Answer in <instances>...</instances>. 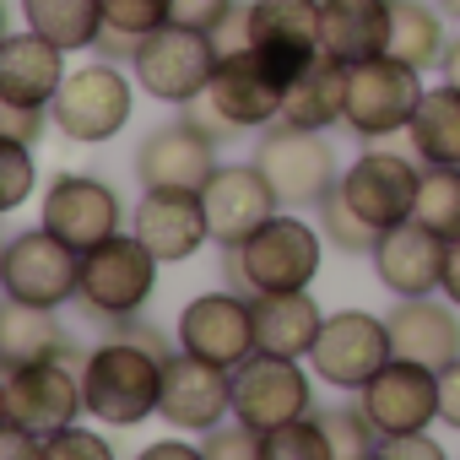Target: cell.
<instances>
[{
    "label": "cell",
    "mask_w": 460,
    "mask_h": 460,
    "mask_svg": "<svg viewBox=\"0 0 460 460\" xmlns=\"http://www.w3.org/2000/svg\"><path fill=\"white\" fill-rule=\"evenodd\" d=\"M22 22L66 55H82L103 39V0H22Z\"/></svg>",
    "instance_id": "cell-30"
},
{
    "label": "cell",
    "mask_w": 460,
    "mask_h": 460,
    "mask_svg": "<svg viewBox=\"0 0 460 460\" xmlns=\"http://www.w3.org/2000/svg\"><path fill=\"white\" fill-rule=\"evenodd\" d=\"M358 406L368 411V422L385 433H428L438 422V374L422 368V363H406V358H390L363 390H358Z\"/></svg>",
    "instance_id": "cell-18"
},
{
    "label": "cell",
    "mask_w": 460,
    "mask_h": 460,
    "mask_svg": "<svg viewBox=\"0 0 460 460\" xmlns=\"http://www.w3.org/2000/svg\"><path fill=\"white\" fill-rule=\"evenodd\" d=\"M44 125H49V109H22V103H12V98H0V136H6V141L39 146Z\"/></svg>",
    "instance_id": "cell-42"
},
{
    "label": "cell",
    "mask_w": 460,
    "mask_h": 460,
    "mask_svg": "<svg viewBox=\"0 0 460 460\" xmlns=\"http://www.w3.org/2000/svg\"><path fill=\"white\" fill-rule=\"evenodd\" d=\"M368 261L390 298H428V293H438V277H444V239L428 234L417 217H406V222L385 227Z\"/></svg>",
    "instance_id": "cell-21"
},
{
    "label": "cell",
    "mask_w": 460,
    "mask_h": 460,
    "mask_svg": "<svg viewBox=\"0 0 460 460\" xmlns=\"http://www.w3.org/2000/svg\"><path fill=\"white\" fill-rule=\"evenodd\" d=\"M438 12H444L449 22H460V0H438Z\"/></svg>",
    "instance_id": "cell-49"
},
{
    "label": "cell",
    "mask_w": 460,
    "mask_h": 460,
    "mask_svg": "<svg viewBox=\"0 0 460 460\" xmlns=\"http://www.w3.org/2000/svg\"><path fill=\"white\" fill-rule=\"evenodd\" d=\"M136 460H206V455H200V444H184V438H157V444H146Z\"/></svg>",
    "instance_id": "cell-45"
},
{
    "label": "cell",
    "mask_w": 460,
    "mask_h": 460,
    "mask_svg": "<svg viewBox=\"0 0 460 460\" xmlns=\"http://www.w3.org/2000/svg\"><path fill=\"white\" fill-rule=\"evenodd\" d=\"M6 33H12V28H6V0H0V39H6Z\"/></svg>",
    "instance_id": "cell-50"
},
{
    "label": "cell",
    "mask_w": 460,
    "mask_h": 460,
    "mask_svg": "<svg viewBox=\"0 0 460 460\" xmlns=\"http://www.w3.org/2000/svg\"><path fill=\"white\" fill-rule=\"evenodd\" d=\"M200 455H206V460H261V433L234 417V422L200 433Z\"/></svg>",
    "instance_id": "cell-39"
},
{
    "label": "cell",
    "mask_w": 460,
    "mask_h": 460,
    "mask_svg": "<svg viewBox=\"0 0 460 460\" xmlns=\"http://www.w3.org/2000/svg\"><path fill=\"white\" fill-rule=\"evenodd\" d=\"M438 82H449V87H460V33L449 39V49H444V60H438Z\"/></svg>",
    "instance_id": "cell-47"
},
{
    "label": "cell",
    "mask_w": 460,
    "mask_h": 460,
    "mask_svg": "<svg viewBox=\"0 0 460 460\" xmlns=\"http://www.w3.org/2000/svg\"><path fill=\"white\" fill-rule=\"evenodd\" d=\"M314 417H320V428H325L336 460H374L379 428L368 422L363 406H325V411H314Z\"/></svg>",
    "instance_id": "cell-35"
},
{
    "label": "cell",
    "mask_w": 460,
    "mask_h": 460,
    "mask_svg": "<svg viewBox=\"0 0 460 460\" xmlns=\"http://www.w3.org/2000/svg\"><path fill=\"white\" fill-rule=\"evenodd\" d=\"M217 173V136L195 125L190 114L157 125L136 146V179L141 190H200Z\"/></svg>",
    "instance_id": "cell-17"
},
{
    "label": "cell",
    "mask_w": 460,
    "mask_h": 460,
    "mask_svg": "<svg viewBox=\"0 0 460 460\" xmlns=\"http://www.w3.org/2000/svg\"><path fill=\"white\" fill-rule=\"evenodd\" d=\"M200 206H206L211 244H222V250L244 244L255 227H266L282 211V200L266 184V173L255 168V157L250 163H217V173L200 184Z\"/></svg>",
    "instance_id": "cell-15"
},
{
    "label": "cell",
    "mask_w": 460,
    "mask_h": 460,
    "mask_svg": "<svg viewBox=\"0 0 460 460\" xmlns=\"http://www.w3.org/2000/svg\"><path fill=\"white\" fill-rule=\"evenodd\" d=\"M255 168L277 190L282 211L320 206L341 184V163H336V146L325 141V130H298V125H282V119L261 130Z\"/></svg>",
    "instance_id": "cell-5"
},
{
    "label": "cell",
    "mask_w": 460,
    "mask_h": 460,
    "mask_svg": "<svg viewBox=\"0 0 460 460\" xmlns=\"http://www.w3.org/2000/svg\"><path fill=\"white\" fill-rule=\"evenodd\" d=\"M157 255L136 239V234H114L103 244H93L82 255V293L76 304L98 320H130L146 309V298L157 293Z\"/></svg>",
    "instance_id": "cell-6"
},
{
    "label": "cell",
    "mask_w": 460,
    "mask_h": 460,
    "mask_svg": "<svg viewBox=\"0 0 460 460\" xmlns=\"http://www.w3.org/2000/svg\"><path fill=\"white\" fill-rule=\"evenodd\" d=\"M411 157H422L428 168H460V87L438 82L422 93L411 125H406Z\"/></svg>",
    "instance_id": "cell-29"
},
{
    "label": "cell",
    "mask_w": 460,
    "mask_h": 460,
    "mask_svg": "<svg viewBox=\"0 0 460 460\" xmlns=\"http://www.w3.org/2000/svg\"><path fill=\"white\" fill-rule=\"evenodd\" d=\"M0 374H6V368H0ZM12 422V395H6V379H0V428H6Z\"/></svg>",
    "instance_id": "cell-48"
},
{
    "label": "cell",
    "mask_w": 460,
    "mask_h": 460,
    "mask_svg": "<svg viewBox=\"0 0 460 460\" xmlns=\"http://www.w3.org/2000/svg\"><path fill=\"white\" fill-rule=\"evenodd\" d=\"M325 261V234L314 222H304L298 211H277L266 227L234 250H222V277L234 293H298L320 277Z\"/></svg>",
    "instance_id": "cell-1"
},
{
    "label": "cell",
    "mask_w": 460,
    "mask_h": 460,
    "mask_svg": "<svg viewBox=\"0 0 460 460\" xmlns=\"http://www.w3.org/2000/svg\"><path fill=\"white\" fill-rule=\"evenodd\" d=\"M261 460H336L331 455V438L320 428V417H293L282 428H266L261 433Z\"/></svg>",
    "instance_id": "cell-34"
},
{
    "label": "cell",
    "mask_w": 460,
    "mask_h": 460,
    "mask_svg": "<svg viewBox=\"0 0 460 460\" xmlns=\"http://www.w3.org/2000/svg\"><path fill=\"white\" fill-rule=\"evenodd\" d=\"M173 0H103V28L125 33V39H146L168 22Z\"/></svg>",
    "instance_id": "cell-37"
},
{
    "label": "cell",
    "mask_w": 460,
    "mask_h": 460,
    "mask_svg": "<svg viewBox=\"0 0 460 460\" xmlns=\"http://www.w3.org/2000/svg\"><path fill=\"white\" fill-rule=\"evenodd\" d=\"M422 71L395 60V55H379V60H363V66H347V103H341V125L358 136V141H385L395 130L411 125L417 103H422Z\"/></svg>",
    "instance_id": "cell-7"
},
{
    "label": "cell",
    "mask_w": 460,
    "mask_h": 460,
    "mask_svg": "<svg viewBox=\"0 0 460 460\" xmlns=\"http://www.w3.org/2000/svg\"><path fill=\"white\" fill-rule=\"evenodd\" d=\"M282 98H288V76L261 49L244 44V49L217 55L206 103L217 109L222 125H234V130H266V125L282 119Z\"/></svg>",
    "instance_id": "cell-9"
},
{
    "label": "cell",
    "mask_w": 460,
    "mask_h": 460,
    "mask_svg": "<svg viewBox=\"0 0 460 460\" xmlns=\"http://www.w3.org/2000/svg\"><path fill=\"white\" fill-rule=\"evenodd\" d=\"M320 55L336 66L390 55V0H320Z\"/></svg>",
    "instance_id": "cell-25"
},
{
    "label": "cell",
    "mask_w": 460,
    "mask_h": 460,
    "mask_svg": "<svg viewBox=\"0 0 460 460\" xmlns=\"http://www.w3.org/2000/svg\"><path fill=\"white\" fill-rule=\"evenodd\" d=\"M314 211H320V234H325V244H331V250H341V255H374L379 227H374L368 217H358V211H352V200H347L341 190H331Z\"/></svg>",
    "instance_id": "cell-33"
},
{
    "label": "cell",
    "mask_w": 460,
    "mask_h": 460,
    "mask_svg": "<svg viewBox=\"0 0 460 460\" xmlns=\"http://www.w3.org/2000/svg\"><path fill=\"white\" fill-rule=\"evenodd\" d=\"M250 309H255V347L261 352L298 358V363L314 352L325 309L309 298V288H298V293H255Z\"/></svg>",
    "instance_id": "cell-26"
},
{
    "label": "cell",
    "mask_w": 460,
    "mask_h": 460,
    "mask_svg": "<svg viewBox=\"0 0 460 460\" xmlns=\"http://www.w3.org/2000/svg\"><path fill=\"white\" fill-rule=\"evenodd\" d=\"M341 103H347V66L336 60H309L293 82H288V98H282V125H298V130H331L341 125Z\"/></svg>",
    "instance_id": "cell-28"
},
{
    "label": "cell",
    "mask_w": 460,
    "mask_h": 460,
    "mask_svg": "<svg viewBox=\"0 0 460 460\" xmlns=\"http://www.w3.org/2000/svg\"><path fill=\"white\" fill-rule=\"evenodd\" d=\"M374 460H449V455H444V444L428 438V433H385V438L374 444Z\"/></svg>",
    "instance_id": "cell-41"
},
{
    "label": "cell",
    "mask_w": 460,
    "mask_h": 460,
    "mask_svg": "<svg viewBox=\"0 0 460 460\" xmlns=\"http://www.w3.org/2000/svg\"><path fill=\"white\" fill-rule=\"evenodd\" d=\"M211 71H217V39L195 33V28H179V22H163L157 33L136 39V55H130L136 87L157 103H173V109L206 98Z\"/></svg>",
    "instance_id": "cell-4"
},
{
    "label": "cell",
    "mask_w": 460,
    "mask_h": 460,
    "mask_svg": "<svg viewBox=\"0 0 460 460\" xmlns=\"http://www.w3.org/2000/svg\"><path fill=\"white\" fill-rule=\"evenodd\" d=\"M6 395H12V422L49 438L55 428H71L87 401H82V374H71L66 358H39L6 374Z\"/></svg>",
    "instance_id": "cell-19"
},
{
    "label": "cell",
    "mask_w": 460,
    "mask_h": 460,
    "mask_svg": "<svg viewBox=\"0 0 460 460\" xmlns=\"http://www.w3.org/2000/svg\"><path fill=\"white\" fill-rule=\"evenodd\" d=\"M449 49V33H444V12L428 6V0H390V55L417 66V71H433Z\"/></svg>",
    "instance_id": "cell-31"
},
{
    "label": "cell",
    "mask_w": 460,
    "mask_h": 460,
    "mask_svg": "<svg viewBox=\"0 0 460 460\" xmlns=\"http://www.w3.org/2000/svg\"><path fill=\"white\" fill-rule=\"evenodd\" d=\"M250 49L293 82L320 60V0H250Z\"/></svg>",
    "instance_id": "cell-22"
},
{
    "label": "cell",
    "mask_w": 460,
    "mask_h": 460,
    "mask_svg": "<svg viewBox=\"0 0 460 460\" xmlns=\"http://www.w3.org/2000/svg\"><path fill=\"white\" fill-rule=\"evenodd\" d=\"M0 293L39 309H60L82 293V255L44 227L17 234L0 244Z\"/></svg>",
    "instance_id": "cell-8"
},
{
    "label": "cell",
    "mask_w": 460,
    "mask_h": 460,
    "mask_svg": "<svg viewBox=\"0 0 460 460\" xmlns=\"http://www.w3.org/2000/svg\"><path fill=\"white\" fill-rule=\"evenodd\" d=\"M0 460H44V438L17 428V422H6L0 428Z\"/></svg>",
    "instance_id": "cell-44"
},
{
    "label": "cell",
    "mask_w": 460,
    "mask_h": 460,
    "mask_svg": "<svg viewBox=\"0 0 460 460\" xmlns=\"http://www.w3.org/2000/svg\"><path fill=\"white\" fill-rule=\"evenodd\" d=\"M39 227H44V234H55L60 244H71L76 255H87L93 244L114 239L119 227H125V200H119L114 184H103L93 173H60L44 190Z\"/></svg>",
    "instance_id": "cell-11"
},
{
    "label": "cell",
    "mask_w": 460,
    "mask_h": 460,
    "mask_svg": "<svg viewBox=\"0 0 460 460\" xmlns=\"http://www.w3.org/2000/svg\"><path fill=\"white\" fill-rule=\"evenodd\" d=\"M130 234L163 266H179V261L200 255V244H211L200 190H141V200L130 211Z\"/></svg>",
    "instance_id": "cell-20"
},
{
    "label": "cell",
    "mask_w": 460,
    "mask_h": 460,
    "mask_svg": "<svg viewBox=\"0 0 460 460\" xmlns=\"http://www.w3.org/2000/svg\"><path fill=\"white\" fill-rule=\"evenodd\" d=\"M157 417L179 433L222 428V417H234V368H217V363L190 358V352H168L163 358Z\"/></svg>",
    "instance_id": "cell-13"
},
{
    "label": "cell",
    "mask_w": 460,
    "mask_h": 460,
    "mask_svg": "<svg viewBox=\"0 0 460 460\" xmlns=\"http://www.w3.org/2000/svg\"><path fill=\"white\" fill-rule=\"evenodd\" d=\"M438 422L460 428V358L438 368Z\"/></svg>",
    "instance_id": "cell-43"
},
{
    "label": "cell",
    "mask_w": 460,
    "mask_h": 460,
    "mask_svg": "<svg viewBox=\"0 0 460 460\" xmlns=\"http://www.w3.org/2000/svg\"><path fill=\"white\" fill-rule=\"evenodd\" d=\"M136 114V76L119 71V60H87L76 71H66L55 103H49V125L82 146H103L114 141Z\"/></svg>",
    "instance_id": "cell-3"
},
{
    "label": "cell",
    "mask_w": 460,
    "mask_h": 460,
    "mask_svg": "<svg viewBox=\"0 0 460 460\" xmlns=\"http://www.w3.org/2000/svg\"><path fill=\"white\" fill-rule=\"evenodd\" d=\"M71 341L55 320V309L22 304V298H0V368H22L39 358H66Z\"/></svg>",
    "instance_id": "cell-27"
},
{
    "label": "cell",
    "mask_w": 460,
    "mask_h": 460,
    "mask_svg": "<svg viewBox=\"0 0 460 460\" xmlns=\"http://www.w3.org/2000/svg\"><path fill=\"white\" fill-rule=\"evenodd\" d=\"M179 352L206 358L217 368H239L255 352V309L250 293H200L179 309Z\"/></svg>",
    "instance_id": "cell-14"
},
{
    "label": "cell",
    "mask_w": 460,
    "mask_h": 460,
    "mask_svg": "<svg viewBox=\"0 0 460 460\" xmlns=\"http://www.w3.org/2000/svg\"><path fill=\"white\" fill-rule=\"evenodd\" d=\"M309 411H314V390H309V374L298 368V358H277V352L255 347L234 368V417L250 422L255 433L282 428Z\"/></svg>",
    "instance_id": "cell-12"
},
{
    "label": "cell",
    "mask_w": 460,
    "mask_h": 460,
    "mask_svg": "<svg viewBox=\"0 0 460 460\" xmlns=\"http://www.w3.org/2000/svg\"><path fill=\"white\" fill-rule=\"evenodd\" d=\"M385 325H390V347H395V358H406V363H422V368H444V363H455L460 358V309L444 298H395V309L385 314Z\"/></svg>",
    "instance_id": "cell-23"
},
{
    "label": "cell",
    "mask_w": 460,
    "mask_h": 460,
    "mask_svg": "<svg viewBox=\"0 0 460 460\" xmlns=\"http://www.w3.org/2000/svg\"><path fill=\"white\" fill-rule=\"evenodd\" d=\"M234 6H239V0H173L168 22L195 28V33H217V28L227 22V12H234Z\"/></svg>",
    "instance_id": "cell-40"
},
{
    "label": "cell",
    "mask_w": 460,
    "mask_h": 460,
    "mask_svg": "<svg viewBox=\"0 0 460 460\" xmlns=\"http://www.w3.org/2000/svg\"><path fill=\"white\" fill-rule=\"evenodd\" d=\"M411 217L428 227V234H438L444 244H455L460 239V168H422Z\"/></svg>",
    "instance_id": "cell-32"
},
{
    "label": "cell",
    "mask_w": 460,
    "mask_h": 460,
    "mask_svg": "<svg viewBox=\"0 0 460 460\" xmlns=\"http://www.w3.org/2000/svg\"><path fill=\"white\" fill-rule=\"evenodd\" d=\"M157 395H163V358L157 352H146L125 336L87 352V363H82L87 417H98L109 428H136V422L157 417Z\"/></svg>",
    "instance_id": "cell-2"
},
{
    "label": "cell",
    "mask_w": 460,
    "mask_h": 460,
    "mask_svg": "<svg viewBox=\"0 0 460 460\" xmlns=\"http://www.w3.org/2000/svg\"><path fill=\"white\" fill-rule=\"evenodd\" d=\"M390 358H395L390 325H385V314H368V309H336V314H325L320 341H314V352H309L314 374H320L331 390H352V395H358Z\"/></svg>",
    "instance_id": "cell-10"
},
{
    "label": "cell",
    "mask_w": 460,
    "mask_h": 460,
    "mask_svg": "<svg viewBox=\"0 0 460 460\" xmlns=\"http://www.w3.org/2000/svg\"><path fill=\"white\" fill-rule=\"evenodd\" d=\"M60 82H66V49L60 44H49L33 28L0 39V98H12L22 109H49Z\"/></svg>",
    "instance_id": "cell-24"
},
{
    "label": "cell",
    "mask_w": 460,
    "mask_h": 460,
    "mask_svg": "<svg viewBox=\"0 0 460 460\" xmlns=\"http://www.w3.org/2000/svg\"><path fill=\"white\" fill-rule=\"evenodd\" d=\"M417 184H422V168L390 146H368L352 157V168H341V195L352 200L358 217H368L379 234L395 222H406L417 211Z\"/></svg>",
    "instance_id": "cell-16"
},
{
    "label": "cell",
    "mask_w": 460,
    "mask_h": 460,
    "mask_svg": "<svg viewBox=\"0 0 460 460\" xmlns=\"http://www.w3.org/2000/svg\"><path fill=\"white\" fill-rule=\"evenodd\" d=\"M39 184V163H33V146L28 141H6L0 136V217L17 211Z\"/></svg>",
    "instance_id": "cell-36"
},
{
    "label": "cell",
    "mask_w": 460,
    "mask_h": 460,
    "mask_svg": "<svg viewBox=\"0 0 460 460\" xmlns=\"http://www.w3.org/2000/svg\"><path fill=\"white\" fill-rule=\"evenodd\" d=\"M438 298H449L460 309V239L444 244V277H438Z\"/></svg>",
    "instance_id": "cell-46"
},
{
    "label": "cell",
    "mask_w": 460,
    "mask_h": 460,
    "mask_svg": "<svg viewBox=\"0 0 460 460\" xmlns=\"http://www.w3.org/2000/svg\"><path fill=\"white\" fill-rule=\"evenodd\" d=\"M44 460H119V455H114V444L98 428L71 422V428H55L44 438Z\"/></svg>",
    "instance_id": "cell-38"
}]
</instances>
